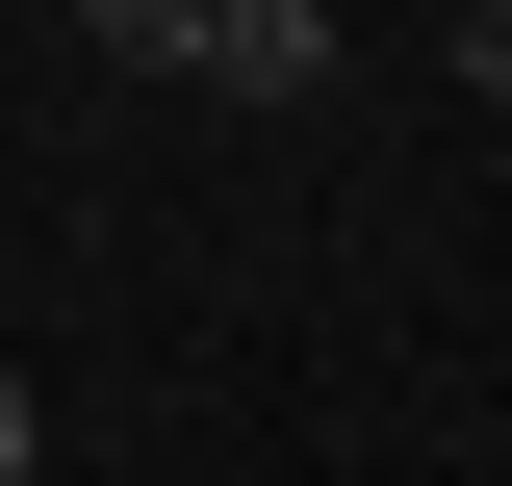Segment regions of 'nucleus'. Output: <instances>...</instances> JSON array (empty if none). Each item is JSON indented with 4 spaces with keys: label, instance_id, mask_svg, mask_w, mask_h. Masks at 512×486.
<instances>
[{
    "label": "nucleus",
    "instance_id": "3",
    "mask_svg": "<svg viewBox=\"0 0 512 486\" xmlns=\"http://www.w3.org/2000/svg\"><path fill=\"white\" fill-rule=\"evenodd\" d=\"M461 77H487V103H512V0H461Z\"/></svg>",
    "mask_w": 512,
    "mask_h": 486
},
{
    "label": "nucleus",
    "instance_id": "2",
    "mask_svg": "<svg viewBox=\"0 0 512 486\" xmlns=\"http://www.w3.org/2000/svg\"><path fill=\"white\" fill-rule=\"evenodd\" d=\"M77 52H103V77H180V52H205V0H77Z\"/></svg>",
    "mask_w": 512,
    "mask_h": 486
},
{
    "label": "nucleus",
    "instance_id": "4",
    "mask_svg": "<svg viewBox=\"0 0 512 486\" xmlns=\"http://www.w3.org/2000/svg\"><path fill=\"white\" fill-rule=\"evenodd\" d=\"M26 461H52V410H26V384H0V486H26Z\"/></svg>",
    "mask_w": 512,
    "mask_h": 486
},
{
    "label": "nucleus",
    "instance_id": "1",
    "mask_svg": "<svg viewBox=\"0 0 512 486\" xmlns=\"http://www.w3.org/2000/svg\"><path fill=\"white\" fill-rule=\"evenodd\" d=\"M205 103H333V0H205Z\"/></svg>",
    "mask_w": 512,
    "mask_h": 486
}]
</instances>
